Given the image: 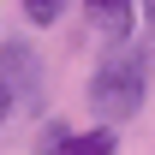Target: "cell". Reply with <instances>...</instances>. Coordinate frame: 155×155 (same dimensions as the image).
I'll list each match as a JSON object with an SVG mask.
<instances>
[{
	"label": "cell",
	"instance_id": "1",
	"mask_svg": "<svg viewBox=\"0 0 155 155\" xmlns=\"http://www.w3.org/2000/svg\"><path fill=\"white\" fill-rule=\"evenodd\" d=\"M143 96H149V48H137V42L107 48V54L96 60L90 84H84V101H90L96 125H125V119H137L143 114Z\"/></svg>",
	"mask_w": 155,
	"mask_h": 155
},
{
	"label": "cell",
	"instance_id": "2",
	"mask_svg": "<svg viewBox=\"0 0 155 155\" xmlns=\"http://www.w3.org/2000/svg\"><path fill=\"white\" fill-rule=\"evenodd\" d=\"M48 96V72L30 42H0V125L12 114H36Z\"/></svg>",
	"mask_w": 155,
	"mask_h": 155
},
{
	"label": "cell",
	"instance_id": "3",
	"mask_svg": "<svg viewBox=\"0 0 155 155\" xmlns=\"http://www.w3.org/2000/svg\"><path fill=\"white\" fill-rule=\"evenodd\" d=\"M119 131L114 125H90V131H72L66 119H48L36 137V155H114Z\"/></svg>",
	"mask_w": 155,
	"mask_h": 155
},
{
	"label": "cell",
	"instance_id": "4",
	"mask_svg": "<svg viewBox=\"0 0 155 155\" xmlns=\"http://www.w3.org/2000/svg\"><path fill=\"white\" fill-rule=\"evenodd\" d=\"M84 18H90V30H96L107 48H119V42H131V30H137V0H84Z\"/></svg>",
	"mask_w": 155,
	"mask_h": 155
},
{
	"label": "cell",
	"instance_id": "5",
	"mask_svg": "<svg viewBox=\"0 0 155 155\" xmlns=\"http://www.w3.org/2000/svg\"><path fill=\"white\" fill-rule=\"evenodd\" d=\"M24 6V24H36V30H54L60 18H66V6L72 0H18Z\"/></svg>",
	"mask_w": 155,
	"mask_h": 155
},
{
	"label": "cell",
	"instance_id": "6",
	"mask_svg": "<svg viewBox=\"0 0 155 155\" xmlns=\"http://www.w3.org/2000/svg\"><path fill=\"white\" fill-rule=\"evenodd\" d=\"M137 18H143V24L155 30V0H137Z\"/></svg>",
	"mask_w": 155,
	"mask_h": 155
}]
</instances>
